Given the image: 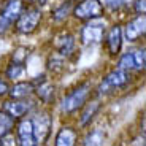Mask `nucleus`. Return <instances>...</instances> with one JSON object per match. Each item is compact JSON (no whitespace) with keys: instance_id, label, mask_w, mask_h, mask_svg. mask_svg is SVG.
Here are the masks:
<instances>
[{"instance_id":"nucleus-1","label":"nucleus","mask_w":146,"mask_h":146,"mask_svg":"<svg viewBox=\"0 0 146 146\" xmlns=\"http://www.w3.org/2000/svg\"><path fill=\"white\" fill-rule=\"evenodd\" d=\"M92 91V84L89 81L78 84L70 94H67L60 102V111L65 114H72L75 111H78L80 108H83V105L89 100Z\"/></svg>"},{"instance_id":"nucleus-2","label":"nucleus","mask_w":146,"mask_h":146,"mask_svg":"<svg viewBox=\"0 0 146 146\" xmlns=\"http://www.w3.org/2000/svg\"><path fill=\"white\" fill-rule=\"evenodd\" d=\"M129 83H130V72L122 70V68H114L102 80L100 86L97 88V94L99 95H106L111 91L124 89Z\"/></svg>"},{"instance_id":"nucleus-3","label":"nucleus","mask_w":146,"mask_h":146,"mask_svg":"<svg viewBox=\"0 0 146 146\" xmlns=\"http://www.w3.org/2000/svg\"><path fill=\"white\" fill-rule=\"evenodd\" d=\"M105 33H106V24L102 19V16L89 19L81 29V41L84 44H97L103 40Z\"/></svg>"},{"instance_id":"nucleus-4","label":"nucleus","mask_w":146,"mask_h":146,"mask_svg":"<svg viewBox=\"0 0 146 146\" xmlns=\"http://www.w3.org/2000/svg\"><path fill=\"white\" fill-rule=\"evenodd\" d=\"M41 21V10L36 7H29L24 8L22 13L19 15V18L16 19V30L19 33H32L33 30L38 27Z\"/></svg>"},{"instance_id":"nucleus-5","label":"nucleus","mask_w":146,"mask_h":146,"mask_svg":"<svg viewBox=\"0 0 146 146\" xmlns=\"http://www.w3.org/2000/svg\"><path fill=\"white\" fill-rule=\"evenodd\" d=\"M32 127H33V137H35L36 145H43L48 141L49 135H51L52 129V116L46 111L38 113L35 117H32Z\"/></svg>"},{"instance_id":"nucleus-6","label":"nucleus","mask_w":146,"mask_h":146,"mask_svg":"<svg viewBox=\"0 0 146 146\" xmlns=\"http://www.w3.org/2000/svg\"><path fill=\"white\" fill-rule=\"evenodd\" d=\"M72 13L80 21H89V19L103 16V5L99 0H81L78 5L73 7Z\"/></svg>"},{"instance_id":"nucleus-7","label":"nucleus","mask_w":146,"mask_h":146,"mask_svg":"<svg viewBox=\"0 0 146 146\" xmlns=\"http://www.w3.org/2000/svg\"><path fill=\"white\" fill-rule=\"evenodd\" d=\"M146 18L145 15H138L135 19H132L125 24L124 30H122V38L129 41V43H135L141 36H145L146 32Z\"/></svg>"},{"instance_id":"nucleus-8","label":"nucleus","mask_w":146,"mask_h":146,"mask_svg":"<svg viewBox=\"0 0 146 146\" xmlns=\"http://www.w3.org/2000/svg\"><path fill=\"white\" fill-rule=\"evenodd\" d=\"M35 106V103L30 102L27 99H11V100H7L3 102V106L2 110L7 111L11 117L15 119H21L22 116H26L27 113H30Z\"/></svg>"},{"instance_id":"nucleus-9","label":"nucleus","mask_w":146,"mask_h":146,"mask_svg":"<svg viewBox=\"0 0 146 146\" xmlns=\"http://www.w3.org/2000/svg\"><path fill=\"white\" fill-rule=\"evenodd\" d=\"M54 48L59 56H62V57L70 56L73 52V49H75V36L68 32L59 33L54 38Z\"/></svg>"},{"instance_id":"nucleus-10","label":"nucleus","mask_w":146,"mask_h":146,"mask_svg":"<svg viewBox=\"0 0 146 146\" xmlns=\"http://www.w3.org/2000/svg\"><path fill=\"white\" fill-rule=\"evenodd\" d=\"M106 40V46H108V52L111 56H117L121 51V46H122V29L121 26H113L108 30L106 36H103Z\"/></svg>"},{"instance_id":"nucleus-11","label":"nucleus","mask_w":146,"mask_h":146,"mask_svg":"<svg viewBox=\"0 0 146 146\" xmlns=\"http://www.w3.org/2000/svg\"><path fill=\"white\" fill-rule=\"evenodd\" d=\"M18 143L22 146H33L35 137H33L32 119H22L18 124Z\"/></svg>"},{"instance_id":"nucleus-12","label":"nucleus","mask_w":146,"mask_h":146,"mask_svg":"<svg viewBox=\"0 0 146 146\" xmlns=\"http://www.w3.org/2000/svg\"><path fill=\"white\" fill-rule=\"evenodd\" d=\"M24 10V3L22 0H8V3L3 7V10L0 11V16L8 21L10 24H15L16 19L19 18V15Z\"/></svg>"},{"instance_id":"nucleus-13","label":"nucleus","mask_w":146,"mask_h":146,"mask_svg":"<svg viewBox=\"0 0 146 146\" xmlns=\"http://www.w3.org/2000/svg\"><path fill=\"white\" fill-rule=\"evenodd\" d=\"M33 92H35V86L32 81H21L8 89V95L11 99H29Z\"/></svg>"},{"instance_id":"nucleus-14","label":"nucleus","mask_w":146,"mask_h":146,"mask_svg":"<svg viewBox=\"0 0 146 146\" xmlns=\"http://www.w3.org/2000/svg\"><path fill=\"white\" fill-rule=\"evenodd\" d=\"M78 140V133L75 129L72 127H62L60 130L57 132L54 140L56 146H73Z\"/></svg>"},{"instance_id":"nucleus-15","label":"nucleus","mask_w":146,"mask_h":146,"mask_svg":"<svg viewBox=\"0 0 146 146\" xmlns=\"http://www.w3.org/2000/svg\"><path fill=\"white\" fill-rule=\"evenodd\" d=\"M100 110V102L99 100H92V102H86L83 105V113L80 117V124L81 127H86V125L91 124V121L94 119V116L99 113Z\"/></svg>"},{"instance_id":"nucleus-16","label":"nucleus","mask_w":146,"mask_h":146,"mask_svg":"<svg viewBox=\"0 0 146 146\" xmlns=\"http://www.w3.org/2000/svg\"><path fill=\"white\" fill-rule=\"evenodd\" d=\"M35 92H36V95H38V99L44 103H51L52 100H54V94H56L54 86H52L48 80H43L41 83L36 84Z\"/></svg>"},{"instance_id":"nucleus-17","label":"nucleus","mask_w":146,"mask_h":146,"mask_svg":"<svg viewBox=\"0 0 146 146\" xmlns=\"http://www.w3.org/2000/svg\"><path fill=\"white\" fill-rule=\"evenodd\" d=\"M15 117H11L7 111L0 110V138L11 133V130L15 129Z\"/></svg>"},{"instance_id":"nucleus-18","label":"nucleus","mask_w":146,"mask_h":146,"mask_svg":"<svg viewBox=\"0 0 146 146\" xmlns=\"http://www.w3.org/2000/svg\"><path fill=\"white\" fill-rule=\"evenodd\" d=\"M24 72H26L24 62L13 60V62H10V65L7 67L5 75H7V78H10V80H18V78H21L22 75H24Z\"/></svg>"},{"instance_id":"nucleus-19","label":"nucleus","mask_w":146,"mask_h":146,"mask_svg":"<svg viewBox=\"0 0 146 146\" xmlns=\"http://www.w3.org/2000/svg\"><path fill=\"white\" fill-rule=\"evenodd\" d=\"M70 11H72V0H67V2H62L57 8L52 10L51 18L54 19V21L60 22V21H64V19L70 15Z\"/></svg>"},{"instance_id":"nucleus-20","label":"nucleus","mask_w":146,"mask_h":146,"mask_svg":"<svg viewBox=\"0 0 146 146\" xmlns=\"http://www.w3.org/2000/svg\"><path fill=\"white\" fill-rule=\"evenodd\" d=\"M103 140H105V133L102 130H99V129H95V130H92L91 133H88L84 137L83 145H102Z\"/></svg>"},{"instance_id":"nucleus-21","label":"nucleus","mask_w":146,"mask_h":146,"mask_svg":"<svg viewBox=\"0 0 146 146\" xmlns=\"http://www.w3.org/2000/svg\"><path fill=\"white\" fill-rule=\"evenodd\" d=\"M117 68L127 70V72L135 70V62H133V56H132V52H125V54L121 56L119 62H117Z\"/></svg>"},{"instance_id":"nucleus-22","label":"nucleus","mask_w":146,"mask_h":146,"mask_svg":"<svg viewBox=\"0 0 146 146\" xmlns=\"http://www.w3.org/2000/svg\"><path fill=\"white\" fill-rule=\"evenodd\" d=\"M133 56V62H135V70H143L146 64V52L145 48H138V49H133L130 51Z\"/></svg>"},{"instance_id":"nucleus-23","label":"nucleus","mask_w":146,"mask_h":146,"mask_svg":"<svg viewBox=\"0 0 146 146\" xmlns=\"http://www.w3.org/2000/svg\"><path fill=\"white\" fill-rule=\"evenodd\" d=\"M105 5L111 11H116V10H119L122 5H125V0H105Z\"/></svg>"},{"instance_id":"nucleus-24","label":"nucleus","mask_w":146,"mask_h":146,"mask_svg":"<svg viewBox=\"0 0 146 146\" xmlns=\"http://www.w3.org/2000/svg\"><path fill=\"white\" fill-rule=\"evenodd\" d=\"M135 13L137 15H145L146 7H145V0H135Z\"/></svg>"},{"instance_id":"nucleus-25","label":"nucleus","mask_w":146,"mask_h":146,"mask_svg":"<svg viewBox=\"0 0 146 146\" xmlns=\"http://www.w3.org/2000/svg\"><path fill=\"white\" fill-rule=\"evenodd\" d=\"M8 89H10L8 83L5 80H2V78H0V95H7L8 94Z\"/></svg>"},{"instance_id":"nucleus-26","label":"nucleus","mask_w":146,"mask_h":146,"mask_svg":"<svg viewBox=\"0 0 146 146\" xmlns=\"http://www.w3.org/2000/svg\"><path fill=\"white\" fill-rule=\"evenodd\" d=\"M48 2H49V0H36V3L38 5H44V3H48Z\"/></svg>"},{"instance_id":"nucleus-27","label":"nucleus","mask_w":146,"mask_h":146,"mask_svg":"<svg viewBox=\"0 0 146 146\" xmlns=\"http://www.w3.org/2000/svg\"><path fill=\"white\" fill-rule=\"evenodd\" d=\"M30 2H36V0H30Z\"/></svg>"}]
</instances>
